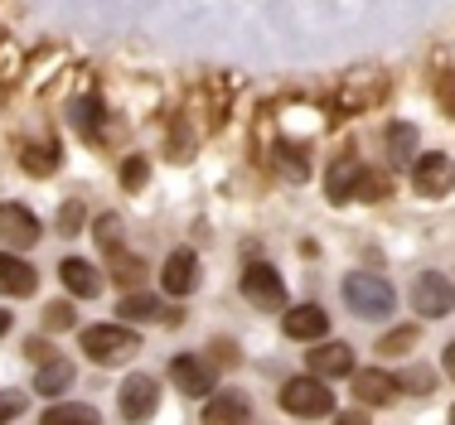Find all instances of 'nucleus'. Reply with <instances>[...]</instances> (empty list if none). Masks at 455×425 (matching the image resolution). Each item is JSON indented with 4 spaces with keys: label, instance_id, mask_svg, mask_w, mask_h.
<instances>
[{
    "label": "nucleus",
    "instance_id": "nucleus-14",
    "mask_svg": "<svg viewBox=\"0 0 455 425\" xmlns=\"http://www.w3.org/2000/svg\"><path fill=\"white\" fill-rule=\"evenodd\" d=\"M39 286V271L15 252H0V295H29Z\"/></svg>",
    "mask_w": 455,
    "mask_h": 425
},
{
    "label": "nucleus",
    "instance_id": "nucleus-34",
    "mask_svg": "<svg viewBox=\"0 0 455 425\" xmlns=\"http://www.w3.org/2000/svg\"><path fill=\"white\" fill-rule=\"evenodd\" d=\"M29 358H35V363L44 367V363H53V358H59V353H53V348H49L44 339H29Z\"/></svg>",
    "mask_w": 455,
    "mask_h": 425
},
{
    "label": "nucleus",
    "instance_id": "nucleus-23",
    "mask_svg": "<svg viewBox=\"0 0 455 425\" xmlns=\"http://www.w3.org/2000/svg\"><path fill=\"white\" fill-rule=\"evenodd\" d=\"M20 165H25L29 174H39V179H44V174H53V169H59V155H53V146H39V150L29 146Z\"/></svg>",
    "mask_w": 455,
    "mask_h": 425
},
{
    "label": "nucleus",
    "instance_id": "nucleus-8",
    "mask_svg": "<svg viewBox=\"0 0 455 425\" xmlns=\"http://www.w3.org/2000/svg\"><path fill=\"white\" fill-rule=\"evenodd\" d=\"M411 184H417V193H427V199L451 193L455 189V160L451 155H421L417 165H411Z\"/></svg>",
    "mask_w": 455,
    "mask_h": 425
},
{
    "label": "nucleus",
    "instance_id": "nucleus-29",
    "mask_svg": "<svg viewBox=\"0 0 455 425\" xmlns=\"http://www.w3.org/2000/svg\"><path fill=\"white\" fill-rule=\"evenodd\" d=\"M276 165L291 174V179H300V174H310V160H300V150H291V146H281L276 150Z\"/></svg>",
    "mask_w": 455,
    "mask_h": 425
},
{
    "label": "nucleus",
    "instance_id": "nucleus-38",
    "mask_svg": "<svg viewBox=\"0 0 455 425\" xmlns=\"http://www.w3.org/2000/svg\"><path fill=\"white\" fill-rule=\"evenodd\" d=\"M451 425H455V411H451Z\"/></svg>",
    "mask_w": 455,
    "mask_h": 425
},
{
    "label": "nucleus",
    "instance_id": "nucleus-25",
    "mask_svg": "<svg viewBox=\"0 0 455 425\" xmlns=\"http://www.w3.org/2000/svg\"><path fill=\"white\" fill-rule=\"evenodd\" d=\"M83 217H88V209H83V203L78 199H68V203H63V209H59V232H78V227H83Z\"/></svg>",
    "mask_w": 455,
    "mask_h": 425
},
{
    "label": "nucleus",
    "instance_id": "nucleus-19",
    "mask_svg": "<svg viewBox=\"0 0 455 425\" xmlns=\"http://www.w3.org/2000/svg\"><path fill=\"white\" fill-rule=\"evenodd\" d=\"M204 425H247V401L243 397H213L204 406Z\"/></svg>",
    "mask_w": 455,
    "mask_h": 425
},
{
    "label": "nucleus",
    "instance_id": "nucleus-17",
    "mask_svg": "<svg viewBox=\"0 0 455 425\" xmlns=\"http://www.w3.org/2000/svg\"><path fill=\"white\" fill-rule=\"evenodd\" d=\"M359 179H363V165H359V160H339V165L330 169V179H324V193H330V203L359 199Z\"/></svg>",
    "mask_w": 455,
    "mask_h": 425
},
{
    "label": "nucleus",
    "instance_id": "nucleus-36",
    "mask_svg": "<svg viewBox=\"0 0 455 425\" xmlns=\"http://www.w3.org/2000/svg\"><path fill=\"white\" fill-rule=\"evenodd\" d=\"M446 373L455 377V343H446Z\"/></svg>",
    "mask_w": 455,
    "mask_h": 425
},
{
    "label": "nucleus",
    "instance_id": "nucleus-6",
    "mask_svg": "<svg viewBox=\"0 0 455 425\" xmlns=\"http://www.w3.org/2000/svg\"><path fill=\"white\" fill-rule=\"evenodd\" d=\"M116 406H122L126 421H150V416H156V406H160V382H156V377H146V373L126 377L122 391H116Z\"/></svg>",
    "mask_w": 455,
    "mask_h": 425
},
{
    "label": "nucleus",
    "instance_id": "nucleus-18",
    "mask_svg": "<svg viewBox=\"0 0 455 425\" xmlns=\"http://www.w3.org/2000/svg\"><path fill=\"white\" fill-rule=\"evenodd\" d=\"M73 387V363L68 358H53V363H44L35 373V391L39 397H59V391H68Z\"/></svg>",
    "mask_w": 455,
    "mask_h": 425
},
{
    "label": "nucleus",
    "instance_id": "nucleus-12",
    "mask_svg": "<svg viewBox=\"0 0 455 425\" xmlns=\"http://www.w3.org/2000/svg\"><path fill=\"white\" fill-rule=\"evenodd\" d=\"M59 276H63V290L78 295V300H92L97 290H102V271H97L92 261H83V256H68L59 266Z\"/></svg>",
    "mask_w": 455,
    "mask_h": 425
},
{
    "label": "nucleus",
    "instance_id": "nucleus-2",
    "mask_svg": "<svg viewBox=\"0 0 455 425\" xmlns=\"http://www.w3.org/2000/svg\"><path fill=\"white\" fill-rule=\"evenodd\" d=\"M344 300H349V310L359 319H383L397 304V290L383 276H373V271H354V276H344Z\"/></svg>",
    "mask_w": 455,
    "mask_h": 425
},
{
    "label": "nucleus",
    "instance_id": "nucleus-37",
    "mask_svg": "<svg viewBox=\"0 0 455 425\" xmlns=\"http://www.w3.org/2000/svg\"><path fill=\"white\" fill-rule=\"evenodd\" d=\"M10 329V310H0V334H5Z\"/></svg>",
    "mask_w": 455,
    "mask_h": 425
},
{
    "label": "nucleus",
    "instance_id": "nucleus-3",
    "mask_svg": "<svg viewBox=\"0 0 455 425\" xmlns=\"http://www.w3.org/2000/svg\"><path fill=\"white\" fill-rule=\"evenodd\" d=\"M281 406L291 411V416H330L334 411V391L320 382V377H291L286 387H281Z\"/></svg>",
    "mask_w": 455,
    "mask_h": 425
},
{
    "label": "nucleus",
    "instance_id": "nucleus-1",
    "mask_svg": "<svg viewBox=\"0 0 455 425\" xmlns=\"http://www.w3.org/2000/svg\"><path fill=\"white\" fill-rule=\"evenodd\" d=\"M83 353H88L97 367L132 363L140 353V334H132L126 324H88V329H83Z\"/></svg>",
    "mask_w": 455,
    "mask_h": 425
},
{
    "label": "nucleus",
    "instance_id": "nucleus-10",
    "mask_svg": "<svg viewBox=\"0 0 455 425\" xmlns=\"http://www.w3.org/2000/svg\"><path fill=\"white\" fill-rule=\"evenodd\" d=\"M281 329H286V339L310 343V339H324V334H330V314H324L320 304H300V310H286Z\"/></svg>",
    "mask_w": 455,
    "mask_h": 425
},
{
    "label": "nucleus",
    "instance_id": "nucleus-32",
    "mask_svg": "<svg viewBox=\"0 0 455 425\" xmlns=\"http://www.w3.org/2000/svg\"><path fill=\"white\" fill-rule=\"evenodd\" d=\"M359 199H387V179H378V174H368V169H363V179H359Z\"/></svg>",
    "mask_w": 455,
    "mask_h": 425
},
{
    "label": "nucleus",
    "instance_id": "nucleus-15",
    "mask_svg": "<svg viewBox=\"0 0 455 425\" xmlns=\"http://www.w3.org/2000/svg\"><path fill=\"white\" fill-rule=\"evenodd\" d=\"M344 373H354V348L349 343L310 348V377H344Z\"/></svg>",
    "mask_w": 455,
    "mask_h": 425
},
{
    "label": "nucleus",
    "instance_id": "nucleus-16",
    "mask_svg": "<svg viewBox=\"0 0 455 425\" xmlns=\"http://www.w3.org/2000/svg\"><path fill=\"white\" fill-rule=\"evenodd\" d=\"M393 391H397V382L383 373V367H363V373H354V397H359L363 406H387Z\"/></svg>",
    "mask_w": 455,
    "mask_h": 425
},
{
    "label": "nucleus",
    "instance_id": "nucleus-22",
    "mask_svg": "<svg viewBox=\"0 0 455 425\" xmlns=\"http://www.w3.org/2000/svg\"><path fill=\"white\" fill-rule=\"evenodd\" d=\"M107 256H112V276L122 280V286H136V280L146 276V266H140L136 256H126L122 247H116V252H107Z\"/></svg>",
    "mask_w": 455,
    "mask_h": 425
},
{
    "label": "nucleus",
    "instance_id": "nucleus-33",
    "mask_svg": "<svg viewBox=\"0 0 455 425\" xmlns=\"http://www.w3.org/2000/svg\"><path fill=\"white\" fill-rule=\"evenodd\" d=\"M73 122H78L83 130H97V102H92V97H88V102L73 106Z\"/></svg>",
    "mask_w": 455,
    "mask_h": 425
},
{
    "label": "nucleus",
    "instance_id": "nucleus-28",
    "mask_svg": "<svg viewBox=\"0 0 455 425\" xmlns=\"http://www.w3.org/2000/svg\"><path fill=\"white\" fill-rule=\"evenodd\" d=\"M97 242H102L107 252H116V247H122V223H116L112 213H107V217H97Z\"/></svg>",
    "mask_w": 455,
    "mask_h": 425
},
{
    "label": "nucleus",
    "instance_id": "nucleus-24",
    "mask_svg": "<svg viewBox=\"0 0 455 425\" xmlns=\"http://www.w3.org/2000/svg\"><path fill=\"white\" fill-rule=\"evenodd\" d=\"M25 406H29L25 391H0V425H10L15 416H25Z\"/></svg>",
    "mask_w": 455,
    "mask_h": 425
},
{
    "label": "nucleus",
    "instance_id": "nucleus-27",
    "mask_svg": "<svg viewBox=\"0 0 455 425\" xmlns=\"http://www.w3.org/2000/svg\"><path fill=\"white\" fill-rule=\"evenodd\" d=\"M146 174H150V160L146 155H132L122 165V184H126V189H140V184H146Z\"/></svg>",
    "mask_w": 455,
    "mask_h": 425
},
{
    "label": "nucleus",
    "instance_id": "nucleus-30",
    "mask_svg": "<svg viewBox=\"0 0 455 425\" xmlns=\"http://www.w3.org/2000/svg\"><path fill=\"white\" fill-rule=\"evenodd\" d=\"M431 382H436V377L427 373V367H411V373H403V391H417V397H431Z\"/></svg>",
    "mask_w": 455,
    "mask_h": 425
},
{
    "label": "nucleus",
    "instance_id": "nucleus-20",
    "mask_svg": "<svg viewBox=\"0 0 455 425\" xmlns=\"http://www.w3.org/2000/svg\"><path fill=\"white\" fill-rule=\"evenodd\" d=\"M39 425H102V416L92 406H83V401H63V406H49L39 416Z\"/></svg>",
    "mask_w": 455,
    "mask_h": 425
},
{
    "label": "nucleus",
    "instance_id": "nucleus-4",
    "mask_svg": "<svg viewBox=\"0 0 455 425\" xmlns=\"http://www.w3.org/2000/svg\"><path fill=\"white\" fill-rule=\"evenodd\" d=\"M411 304H417L427 319H446L455 310V286L451 276H441V271H421L417 286H411Z\"/></svg>",
    "mask_w": 455,
    "mask_h": 425
},
{
    "label": "nucleus",
    "instance_id": "nucleus-26",
    "mask_svg": "<svg viewBox=\"0 0 455 425\" xmlns=\"http://www.w3.org/2000/svg\"><path fill=\"white\" fill-rule=\"evenodd\" d=\"M411 343H417V329H411V324H407V329H393V334H387V339L378 343V348H383L387 358H397V353H407Z\"/></svg>",
    "mask_w": 455,
    "mask_h": 425
},
{
    "label": "nucleus",
    "instance_id": "nucleus-11",
    "mask_svg": "<svg viewBox=\"0 0 455 425\" xmlns=\"http://www.w3.org/2000/svg\"><path fill=\"white\" fill-rule=\"evenodd\" d=\"M160 286H165V295H189V290L199 286V256L194 252H170L165 271H160Z\"/></svg>",
    "mask_w": 455,
    "mask_h": 425
},
{
    "label": "nucleus",
    "instance_id": "nucleus-9",
    "mask_svg": "<svg viewBox=\"0 0 455 425\" xmlns=\"http://www.w3.org/2000/svg\"><path fill=\"white\" fill-rule=\"evenodd\" d=\"M170 377H175V387L184 391V397H209L213 391V367L204 363V358H189V353H180L175 363H170Z\"/></svg>",
    "mask_w": 455,
    "mask_h": 425
},
{
    "label": "nucleus",
    "instance_id": "nucleus-13",
    "mask_svg": "<svg viewBox=\"0 0 455 425\" xmlns=\"http://www.w3.org/2000/svg\"><path fill=\"white\" fill-rule=\"evenodd\" d=\"M417 155H421L417 126H407V122L387 126V165H393V169H411V165H417Z\"/></svg>",
    "mask_w": 455,
    "mask_h": 425
},
{
    "label": "nucleus",
    "instance_id": "nucleus-21",
    "mask_svg": "<svg viewBox=\"0 0 455 425\" xmlns=\"http://www.w3.org/2000/svg\"><path fill=\"white\" fill-rule=\"evenodd\" d=\"M160 310H165V304L156 295H126L122 300V319H160Z\"/></svg>",
    "mask_w": 455,
    "mask_h": 425
},
{
    "label": "nucleus",
    "instance_id": "nucleus-31",
    "mask_svg": "<svg viewBox=\"0 0 455 425\" xmlns=\"http://www.w3.org/2000/svg\"><path fill=\"white\" fill-rule=\"evenodd\" d=\"M44 324H49V329H68V324H73V304H68V300L49 304V310H44Z\"/></svg>",
    "mask_w": 455,
    "mask_h": 425
},
{
    "label": "nucleus",
    "instance_id": "nucleus-7",
    "mask_svg": "<svg viewBox=\"0 0 455 425\" xmlns=\"http://www.w3.org/2000/svg\"><path fill=\"white\" fill-rule=\"evenodd\" d=\"M39 237H44V227H39L35 213L20 209V203H0V242H5L10 252H25Z\"/></svg>",
    "mask_w": 455,
    "mask_h": 425
},
{
    "label": "nucleus",
    "instance_id": "nucleus-35",
    "mask_svg": "<svg viewBox=\"0 0 455 425\" xmlns=\"http://www.w3.org/2000/svg\"><path fill=\"white\" fill-rule=\"evenodd\" d=\"M334 425H368V416H363V411H344V416L334 421Z\"/></svg>",
    "mask_w": 455,
    "mask_h": 425
},
{
    "label": "nucleus",
    "instance_id": "nucleus-5",
    "mask_svg": "<svg viewBox=\"0 0 455 425\" xmlns=\"http://www.w3.org/2000/svg\"><path fill=\"white\" fill-rule=\"evenodd\" d=\"M243 295L252 300L257 310H286V280H281L267 261H257V266L243 271Z\"/></svg>",
    "mask_w": 455,
    "mask_h": 425
}]
</instances>
